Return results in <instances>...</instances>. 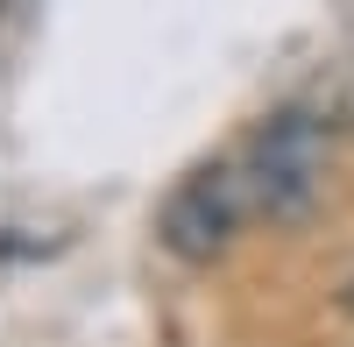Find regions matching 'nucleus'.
I'll return each instance as SVG.
<instances>
[{"label":"nucleus","mask_w":354,"mask_h":347,"mask_svg":"<svg viewBox=\"0 0 354 347\" xmlns=\"http://www.w3.org/2000/svg\"><path fill=\"white\" fill-rule=\"evenodd\" d=\"M227 163H234V178H241L248 220L283 227V220L312 213L319 185H326V135H319L312 113H277V121L255 128Z\"/></svg>","instance_id":"1"},{"label":"nucleus","mask_w":354,"mask_h":347,"mask_svg":"<svg viewBox=\"0 0 354 347\" xmlns=\"http://www.w3.org/2000/svg\"><path fill=\"white\" fill-rule=\"evenodd\" d=\"M241 227H255V220H248V198H241L234 163L220 156V163L192 170V178L163 198L156 234H163V248L177 255V263H213V255H220L234 234H241Z\"/></svg>","instance_id":"2"}]
</instances>
